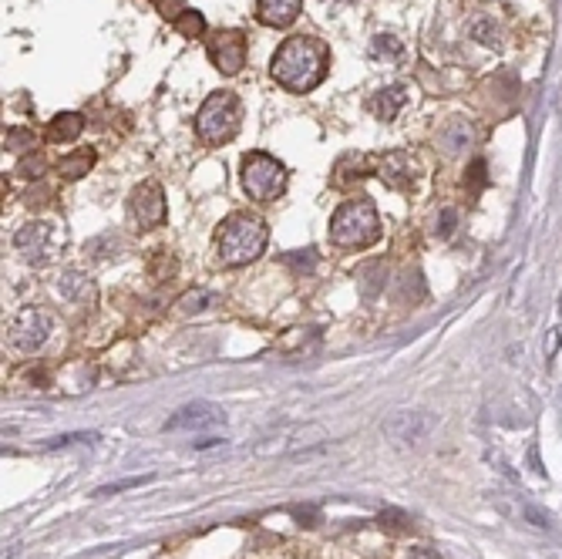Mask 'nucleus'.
<instances>
[{
    "mask_svg": "<svg viewBox=\"0 0 562 559\" xmlns=\"http://www.w3.org/2000/svg\"><path fill=\"white\" fill-rule=\"evenodd\" d=\"M327 71H331V47L320 38H310V34L287 38L276 47L273 61H270L273 81L283 91H293V95H306L317 85H323Z\"/></svg>",
    "mask_w": 562,
    "mask_h": 559,
    "instance_id": "1",
    "label": "nucleus"
},
{
    "mask_svg": "<svg viewBox=\"0 0 562 559\" xmlns=\"http://www.w3.org/2000/svg\"><path fill=\"white\" fill-rule=\"evenodd\" d=\"M270 229L256 213H230L222 226L216 229V256L222 266H246L253 260H260L266 250Z\"/></svg>",
    "mask_w": 562,
    "mask_h": 559,
    "instance_id": "2",
    "label": "nucleus"
},
{
    "mask_svg": "<svg viewBox=\"0 0 562 559\" xmlns=\"http://www.w3.org/2000/svg\"><path fill=\"white\" fill-rule=\"evenodd\" d=\"M377 239H381V216L367 196L347 199L337 206L331 216V243L337 250H367Z\"/></svg>",
    "mask_w": 562,
    "mask_h": 559,
    "instance_id": "3",
    "label": "nucleus"
},
{
    "mask_svg": "<svg viewBox=\"0 0 562 559\" xmlns=\"http://www.w3.org/2000/svg\"><path fill=\"white\" fill-rule=\"evenodd\" d=\"M239 125H243V104L232 91H213L196 115V135L206 148L232 142L239 135Z\"/></svg>",
    "mask_w": 562,
    "mask_h": 559,
    "instance_id": "4",
    "label": "nucleus"
},
{
    "mask_svg": "<svg viewBox=\"0 0 562 559\" xmlns=\"http://www.w3.org/2000/svg\"><path fill=\"white\" fill-rule=\"evenodd\" d=\"M287 165L270 152H246L239 165V182L243 192L256 203H273L287 192Z\"/></svg>",
    "mask_w": 562,
    "mask_h": 559,
    "instance_id": "5",
    "label": "nucleus"
},
{
    "mask_svg": "<svg viewBox=\"0 0 562 559\" xmlns=\"http://www.w3.org/2000/svg\"><path fill=\"white\" fill-rule=\"evenodd\" d=\"M58 243L64 246V229H58V222H47V220L24 222L14 233V250L21 253V260H28V263L34 266L51 263Z\"/></svg>",
    "mask_w": 562,
    "mask_h": 559,
    "instance_id": "6",
    "label": "nucleus"
},
{
    "mask_svg": "<svg viewBox=\"0 0 562 559\" xmlns=\"http://www.w3.org/2000/svg\"><path fill=\"white\" fill-rule=\"evenodd\" d=\"M51 338V317L44 313V310H21L11 327H7V340H11V347L21 354H34L41 351L44 344Z\"/></svg>",
    "mask_w": 562,
    "mask_h": 559,
    "instance_id": "7",
    "label": "nucleus"
},
{
    "mask_svg": "<svg viewBox=\"0 0 562 559\" xmlns=\"http://www.w3.org/2000/svg\"><path fill=\"white\" fill-rule=\"evenodd\" d=\"M129 216L138 229H155L165 222L169 216V206H165V192H162L159 182H138L129 196Z\"/></svg>",
    "mask_w": 562,
    "mask_h": 559,
    "instance_id": "8",
    "label": "nucleus"
},
{
    "mask_svg": "<svg viewBox=\"0 0 562 559\" xmlns=\"http://www.w3.org/2000/svg\"><path fill=\"white\" fill-rule=\"evenodd\" d=\"M206 51H209V61L216 64L219 74H239L246 68V38L243 30H213L206 38Z\"/></svg>",
    "mask_w": 562,
    "mask_h": 559,
    "instance_id": "9",
    "label": "nucleus"
},
{
    "mask_svg": "<svg viewBox=\"0 0 562 559\" xmlns=\"http://www.w3.org/2000/svg\"><path fill=\"white\" fill-rule=\"evenodd\" d=\"M374 176L394 192H411L418 182V163L407 152H384L374 155Z\"/></svg>",
    "mask_w": 562,
    "mask_h": 559,
    "instance_id": "10",
    "label": "nucleus"
},
{
    "mask_svg": "<svg viewBox=\"0 0 562 559\" xmlns=\"http://www.w3.org/2000/svg\"><path fill=\"white\" fill-rule=\"evenodd\" d=\"M434 431V418L428 412H398L384 421V435L398 445H421Z\"/></svg>",
    "mask_w": 562,
    "mask_h": 559,
    "instance_id": "11",
    "label": "nucleus"
},
{
    "mask_svg": "<svg viewBox=\"0 0 562 559\" xmlns=\"http://www.w3.org/2000/svg\"><path fill=\"white\" fill-rule=\"evenodd\" d=\"M219 425H226V412L222 408L209 405V401H192V405L179 408L165 421V431H206V428H219Z\"/></svg>",
    "mask_w": 562,
    "mask_h": 559,
    "instance_id": "12",
    "label": "nucleus"
},
{
    "mask_svg": "<svg viewBox=\"0 0 562 559\" xmlns=\"http://www.w3.org/2000/svg\"><path fill=\"white\" fill-rule=\"evenodd\" d=\"M55 290H58L61 300H68L74 307H95L98 304V287L81 270H64L58 277V283H55Z\"/></svg>",
    "mask_w": 562,
    "mask_h": 559,
    "instance_id": "13",
    "label": "nucleus"
},
{
    "mask_svg": "<svg viewBox=\"0 0 562 559\" xmlns=\"http://www.w3.org/2000/svg\"><path fill=\"white\" fill-rule=\"evenodd\" d=\"M303 11V0H256V17L266 28H289Z\"/></svg>",
    "mask_w": 562,
    "mask_h": 559,
    "instance_id": "14",
    "label": "nucleus"
},
{
    "mask_svg": "<svg viewBox=\"0 0 562 559\" xmlns=\"http://www.w3.org/2000/svg\"><path fill=\"white\" fill-rule=\"evenodd\" d=\"M404 104H407V88L390 85V88H381L367 98V112H371L377 121H394Z\"/></svg>",
    "mask_w": 562,
    "mask_h": 559,
    "instance_id": "15",
    "label": "nucleus"
},
{
    "mask_svg": "<svg viewBox=\"0 0 562 559\" xmlns=\"http://www.w3.org/2000/svg\"><path fill=\"white\" fill-rule=\"evenodd\" d=\"M374 176V155H357V152H350V155H344L340 163H337V169H333V186H354V182H361V179Z\"/></svg>",
    "mask_w": 562,
    "mask_h": 559,
    "instance_id": "16",
    "label": "nucleus"
},
{
    "mask_svg": "<svg viewBox=\"0 0 562 559\" xmlns=\"http://www.w3.org/2000/svg\"><path fill=\"white\" fill-rule=\"evenodd\" d=\"M472 138H475L472 125L465 118H451V121L441 125V132H438V146H441L445 155H462L465 148L472 146Z\"/></svg>",
    "mask_w": 562,
    "mask_h": 559,
    "instance_id": "17",
    "label": "nucleus"
},
{
    "mask_svg": "<svg viewBox=\"0 0 562 559\" xmlns=\"http://www.w3.org/2000/svg\"><path fill=\"white\" fill-rule=\"evenodd\" d=\"M125 253V236L115 233V229H108V233H98L95 239H88L85 243V256L88 260H95V263H105V260H118Z\"/></svg>",
    "mask_w": 562,
    "mask_h": 559,
    "instance_id": "18",
    "label": "nucleus"
},
{
    "mask_svg": "<svg viewBox=\"0 0 562 559\" xmlns=\"http://www.w3.org/2000/svg\"><path fill=\"white\" fill-rule=\"evenodd\" d=\"M81 132H85V115H78V112H61V115H55L51 125H47V142L68 146V142H74Z\"/></svg>",
    "mask_w": 562,
    "mask_h": 559,
    "instance_id": "19",
    "label": "nucleus"
},
{
    "mask_svg": "<svg viewBox=\"0 0 562 559\" xmlns=\"http://www.w3.org/2000/svg\"><path fill=\"white\" fill-rule=\"evenodd\" d=\"M357 283H361V296L364 300H374L377 294H384L388 287V263L384 260H371L357 270Z\"/></svg>",
    "mask_w": 562,
    "mask_h": 559,
    "instance_id": "20",
    "label": "nucleus"
},
{
    "mask_svg": "<svg viewBox=\"0 0 562 559\" xmlns=\"http://www.w3.org/2000/svg\"><path fill=\"white\" fill-rule=\"evenodd\" d=\"M98 163V152L95 148H78L71 155H61L58 159V176L61 179H81L85 172H91V165Z\"/></svg>",
    "mask_w": 562,
    "mask_h": 559,
    "instance_id": "21",
    "label": "nucleus"
},
{
    "mask_svg": "<svg viewBox=\"0 0 562 559\" xmlns=\"http://www.w3.org/2000/svg\"><path fill=\"white\" fill-rule=\"evenodd\" d=\"M219 304V294L213 290H189L175 300V310L182 313V317H192V313H206V310H213Z\"/></svg>",
    "mask_w": 562,
    "mask_h": 559,
    "instance_id": "22",
    "label": "nucleus"
},
{
    "mask_svg": "<svg viewBox=\"0 0 562 559\" xmlns=\"http://www.w3.org/2000/svg\"><path fill=\"white\" fill-rule=\"evenodd\" d=\"M280 263L289 266L293 273H314V270H317V250H293V253H283V256H280Z\"/></svg>",
    "mask_w": 562,
    "mask_h": 559,
    "instance_id": "23",
    "label": "nucleus"
},
{
    "mask_svg": "<svg viewBox=\"0 0 562 559\" xmlns=\"http://www.w3.org/2000/svg\"><path fill=\"white\" fill-rule=\"evenodd\" d=\"M172 28L179 30L182 38H202V34H206V17H202L199 11H192V7H189L179 21H172Z\"/></svg>",
    "mask_w": 562,
    "mask_h": 559,
    "instance_id": "24",
    "label": "nucleus"
},
{
    "mask_svg": "<svg viewBox=\"0 0 562 559\" xmlns=\"http://www.w3.org/2000/svg\"><path fill=\"white\" fill-rule=\"evenodd\" d=\"M377 522H381V530L394 532V536H404V532H411V519H407L401 509H381Z\"/></svg>",
    "mask_w": 562,
    "mask_h": 559,
    "instance_id": "25",
    "label": "nucleus"
},
{
    "mask_svg": "<svg viewBox=\"0 0 562 559\" xmlns=\"http://www.w3.org/2000/svg\"><path fill=\"white\" fill-rule=\"evenodd\" d=\"M175 270H179V266H175V260L165 250L155 253V256H152V263H148V273H152V280H155V283H165V280H172Z\"/></svg>",
    "mask_w": 562,
    "mask_h": 559,
    "instance_id": "26",
    "label": "nucleus"
},
{
    "mask_svg": "<svg viewBox=\"0 0 562 559\" xmlns=\"http://www.w3.org/2000/svg\"><path fill=\"white\" fill-rule=\"evenodd\" d=\"M374 54L377 58H390V61H404V45L394 38V34H377L374 38Z\"/></svg>",
    "mask_w": 562,
    "mask_h": 559,
    "instance_id": "27",
    "label": "nucleus"
},
{
    "mask_svg": "<svg viewBox=\"0 0 562 559\" xmlns=\"http://www.w3.org/2000/svg\"><path fill=\"white\" fill-rule=\"evenodd\" d=\"M34 142H38V135L30 132V129H7L4 132V146L11 148V152H28Z\"/></svg>",
    "mask_w": 562,
    "mask_h": 559,
    "instance_id": "28",
    "label": "nucleus"
},
{
    "mask_svg": "<svg viewBox=\"0 0 562 559\" xmlns=\"http://www.w3.org/2000/svg\"><path fill=\"white\" fill-rule=\"evenodd\" d=\"M472 38H475L478 45H485V47H499V45H502V41H499V24H491L489 17H485V21H475Z\"/></svg>",
    "mask_w": 562,
    "mask_h": 559,
    "instance_id": "29",
    "label": "nucleus"
},
{
    "mask_svg": "<svg viewBox=\"0 0 562 559\" xmlns=\"http://www.w3.org/2000/svg\"><path fill=\"white\" fill-rule=\"evenodd\" d=\"M152 4H155V11H159L165 21H179V17L189 11L186 0H152Z\"/></svg>",
    "mask_w": 562,
    "mask_h": 559,
    "instance_id": "30",
    "label": "nucleus"
},
{
    "mask_svg": "<svg viewBox=\"0 0 562 559\" xmlns=\"http://www.w3.org/2000/svg\"><path fill=\"white\" fill-rule=\"evenodd\" d=\"M17 176L21 179H41L44 176V159L41 155H28L24 163L17 165Z\"/></svg>",
    "mask_w": 562,
    "mask_h": 559,
    "instance_id": "31",
    "label": "nucleus"
},
{
    "mask_svg": "<svg viewBox=\"0 0 562 559\" xmlns=\"http://www.w3.org/2000/svg\"><path fill=\"white\" fill-rule=\"evenodd\" d=\"M455 222H458V213H455V209H445L441 220H438V226H434V236H438V239H451Z\"/></svg>",
    "mask_w": 562,
    "mask_h": 559,
    "instance_id": "32",
    "label": "nucleus"
},
{
    "mask_svg": "<svg viewBox=\"0 0 562 559\" xmlns=\"http://www.w3.org/2000/svg\"><path fill=\"white\" fill-rule=\"evenodd\" d=\"M78 442H95V435H61V438H51V442H44V452H55V448H68V445H78Z\"/></svg>",
    "mask_w": 562,
    "mask_h": 559,
    "instance_id": "33",
    "label": "nucleus"
},
{
    "mask_svg": "<svg viewBox=\"0 0 562 559\" xmlns=\"http://www.w3.org/2000/svg\"><path fill=\"white\" fill-rule=\"evenodd\" d=\"M293 515L300 519V526H317V522H320L317 509H293Z\"/></svg>",
    "mask_w": 562,
    "mask_h": 559,
    "instance_id": "34",
    "label": "nucleus"
},
{
    "mask_svg": "<svg viewBox=\"0 0 562 559\" xmlns=\"http://www.w3.org/2000/svg\"><path fill=\"white\" fill-rule=\"evenodd\" d=\"M468 182H472V186H482V182H485V163H472V172H468Z\"/></svg>",
    "mask_w": 562,
    "mask_h": 559,
    "instance_id": "35",
    "label": "nucleus"
},
{
    "mask_svg": "<svg viewBox=\"0 0 562 559\" xmlns=\"http://www.w3.org/2000/svg\"><path fill=\"white\" fill-rule=\"evenodd\" d=\"M407 559H441V553L432 549V546H418V549H411V556Z\"/></svg>",
    "mask_w": 562,
    "mask_h": 559,
    "instance_id": "36",
    "label": "nucleus"
},
{
    "mask_svg": "<svg viewBox=\"0 0 562 559\" xmlns=\"http://www.w3.org/2000/svg\"><path fill=\"white\" fill-rule=\"evenodd\" d=\"M333 4H354V0H333Z\"/></svg>",
    "mask_w": 562,
    "mask_h": 559,
    "instance_id": "37",
    "label": "nucleus"
}]
</instances>
